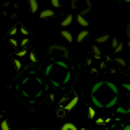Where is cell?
<instances>
[{
  "label": "cell",
  "instance_id": "44dd1931",
  "mask_svg": "<svg viewBox=\"0 0 130 130\" xmlns=\"http://www.w3.org/2000/svg\"><path fill=\"white\" fill-rule=\"evenodd\" d=\"M28 42H29V41H28V38H24V39L21 41V47H24V46H28Z\"/></svg>",
  "mask_w": 130,
  "mask_h": 130
},
{
  "label": "cell",
  "instance_id": "e0dca14e",
  "mask_svg": "<svg viewBox=\"0 0 130 130\" xmlns=\"http://www.w3.org/2000/svg\"><path fill=\"white\" fill-rule=\"evenodd\" d=\"M51 3H52V7H54V8H59L60 7V0H51Z\"/></svg>",
  "mask_w": 130,
  "mask_h": 130
},
{
  "label": "cell",
  "instance_id": "cb8c5ba5",
  "mask_svg": "<svg viewBox=\"0 0 130 130\" xmlns=\"http://www.w3.org/2000/svg\"><path fill=\"white\" fill-rule=\"evenodd\" d=\"M96 124H98V125H103L104 120H103V119H96Z\"/></svg>",
  "mask_w": 130,
  "mask_h": 130
},
{
  "label": "cell",
  "instance_id": "30bf717a",
  "mask_svg": "<svg viewBox=\"0 0 130 130\" xmlns=\"http://www.w3.org/2000/svg\"><path fill=\"white\" fill-rule=\"evenodd\" d=\"M112 46H114V51H116V52L122 51V42H119L117 39H112Z\"/></svg>",
  "mask_w": 130,
  "mask_h": 130
},
{
  "label": "cell",
  "instance_id": "ac0fdd59",
  "mask_svg": "<svg viewBox=\"0 0 130 130\" xmlns=\"http://www.w3.org/2000/svg\"><path fill=\"white\" fill-rule=\"evenodd\" d=\"M16 32H18V28H16V26H13V28H11L10 31H8V34H10V36H15Z\"/></svg>",
  "mask_w": 130,
  "mask_h": 130
},
{
  "label": "cell",
  "instance_id": "6da1fadb",
  "mask_svg": "<svg viewBox=\"0 0 130 130\" xmlns=\"http://www.w3.org/2000/svg\"><path fill=\"white\" fill-rule=\"evenodd\" d=\"M72 7L78 10V13L85 15L91 10V2L89 0H72Z\"/></svg>",
  "mask_w": 130,
  "mask_h": 130
},
{
  "label": "cell",
  "instance_id": "3957f363",
  "mask_svg": "<svg viewBox=\"0 0 130 130\" xmlns=\"http://www.w3.org/2000/svg\"><path fill=\"white\" fill-rule=\"evenodd\" d=\"M76 21H78V24H81L83 28H88V24H89V21L85 18V15H81V13L76 15Z\"/></svg>",
  "mask_w": 130,
  "mask_h": 130
},
{
  "label": "cell",
  "instance_id": "484cf974",
  "mask_svg": "<svg viewBox=\"0 0 130 130\" xmlns=\"http://www.w3.org/2000/svg\"><path fill=\"white\" fill-rule=\"evenodd\" d=\"M124 130H130V125H127V127H124Z\"/></svg>",
  "mask_w": 130,
  "mask_h": 130
},
{
  "label": "cell",
  "instance_id": "8fae6325",
  "mask_svg": "<svg viewBox=\"0 0 130 130\" xmlns=\"http://www.w3.org/2000/svg\"><path fill=\"white\" fill-rule=\"evenodd\" d=\"M0 128H2V130H11L10 124H8V120H2V124H0Z\"/></svg>",
  "mask_w": 130,
  "mask_h": 130
},
{
  "label": "cell",
  "instance_id": "52a82bcc",
  "mask_svg": "<svg viewBox=\"0 0 130 130\" xmlns=\"http://www.w3.org/2000/svg\"><path fill=\"white\" fill-rule=\"evenodd\" d=\"M88 34H89V32H88V29H83L81 32H78V36H76V41H78V42H81V41H85V39L88 38Z\"/></svg>",
  "mask_w": 130,
  "mask_h": 130
},
{
  "label": "cell",
  "instance_id": "603a6c76",
  "mask_svg": "<svg viewBox=\"0 0 130 130\" xmlns=\"http://www.w3.org/2000/svg\"><path fill=\"white\" fill-rule=\"evenodd\" d=\"M10 44H11V46H18V42H16L13 38H10Z\"/></svg>",
  "mask_w": 130,
  "mask_h": 130
},
{
  "label": "cell",
  "instance_id": "2e32d148",
  "mask_svg": "<svg viewBox=\"0 0 130 130\" xmlns=\"http://www.w3.org/2000/svg\"><path fill=\"white\" fill-rule=\"evenodd\" d=\"M29 60L31 62H38V55H36L34 52H29Z\"/></svg>",
  "mask_w": 130,
  "mask_h": 130
},
{
  "label": "cell",
  "instance_id": "9a60e30c",
  "mask_svg": "<svg viewBox=\"0 0 130 130\" xmlns=\"http://www.w3.org/2000/svg\"><path fill=\"white\" fill-rule=\"evenodd\" d=\"M26 54H28V51H26V49H20V51L16 52V55H18V57H24Z\"/></svg>",
  "mask_w": 130,
  "mask_h": 130
},
{
  "label": "cell",
  "instance_id": "d6986e66",
  "mask_svg": "<svg viewBox=\"0 0 130 130\" xmlns=\"http://www.w3.org/2000/svg\"><path fill=\"white\" fill-rule=\"evenodd\" d=\"M20 32H21L23 36H28V34H29V31H28V29H26L24 26H21V28H20Z\"/></svg>",
  "mask_w": 130,
  "mask_h": 130
},
{
  "label": "cell",
  "instance_id": "9c48e42d",
  "mask_svg": "<svg viewBox=\"0 0 130 130\" xmlns=\"http://www.w3.org/2000/svg\"><path fill=\"white\" fill-rule=\"evenodd\" d=\"M60 130H86V128H76L73 124H63Z\"/></svg>",
  "mask_w": 130,
  "mask_h": 130
},
{
  "label": "cell",
  "instance_id": "4fadbf2b",
  "mask_svg": "<svg viewBox=\"0 0 130 130\" xmlns=\"http://www.w3.org/2000/svg\"><path fill=\"white\" fill-rule=\"evenodd\" d=\"M13 65H15V70H16V72L21 70V62H20L18 59H15V60H13Z\"/></svg>",
  "mask_w": 130,
  "mask_h": 130
},
{
  "label": "cell",
  "instance_id": "83f0119b",
  "mask_svg": "<svg viewBox=\"0 0 130 130\" xmlns=\"http://www.w3.org/2000/svg\"><path fill=\"white\" fill-rule=\"evenodd\" d=\"M128 47H130V42H128Z\"/></svg>",
  "mask_w": 130,
  "mask_h": 130
},
{
  "label": "cell",
  "instance_id": "d4e9b609",
  "mask_svg": "<svg viewBox=\"0 0 130 130\" xmlns=\"http://www.w3.org/2000/svg\"><path fill=\"white\" fill-rule=\"evenodd\" d=\"M127 32H128V38H130V26L127 28Z\"/></svg>",
  "mask_w": 130,
  "mask_h": 130
},
{
  "label": "cell",
  "instance_id": "5b68a950",
  "mask_svg": "<svg viewBox=\"0 0 130 130\" xmlns=\"http://www.w3.org/2000/svg\"><path fill=\"white\" fill-rule=\"evenodd\" d=\"M38 10H39L38 0H29V11H31V13H36Z\"/></svg>",
  "mask_w": 130,
  "mask_h": 130
},
{
  "label": "cell",
  "instance_id": "4316f807",
  "mask_svg": "<svg viewBox=\"0 0 130 130\" xmlns=\"http://www.w3.org/2000/svg\"><path fill=\"white\" fill-rule=\"evenodd\" d=\"M125 2H130V0H125Z\"/></svg>",
  "mask_w": 130,
  "mask_h": 130
},
{
  "label": "cell",
  "instance_id": "ffe728a7",
  "mask_svg": "<svg viewBox=\"0 0 130 130\" xmlns=\"http://www.w3.org/2000/svg\"><path fill=\"white\" fill-rule=\"evenodd\" d=\"M93 52H94V55H96V57H101V51H99V47H96V46H94V47H93Z\"/></svg>",
  "mask_w": 130,
  "mask_h": 130
},
{
  "label": "cell",
  "instance_id": "277c9868",
  "mask_svg": "<svg viewBox=\"0 0 130 130\" xmlns=\"http://www.w3.org/2000/svg\"><path fill=\"white\" fill-rule=\"evenodd\" d=\"M72 21H73V15H67L62 20V23H60V24H62V28H67V26H70V24H72Z\"/></svg>",
  "mask_w": 130,
  "mask_h": 130
},
{
  "label": "cell",
  "instance_id": "7c38bea8",
  "mask_svg": "<svg viewBox=\"0 0 130 130\" xmlns=\"http://www.w3.org/2000/svg\"><path fill=\"white\" fill-rule=\"evenodd\" d=\"M94 117H96V111L93 107H89L88 109V119H94Z\"/></svg>",
  "mask_w": 130,
  "mask_h": 130
},
{
  "label": "cell",
  "instance_id": "7a4b0ae2",
  "mask_svg": "<svg viewBox=\"0 0 130 130\" xmlns=\"http://www.w3.org/2000/svg\"><path fill=\"white\" fill-rule=\"evenodd\" d=\"M39 16H41V20L52 18V16H54V10H52V8H47V10H42V11L39 13Z\"/></svg>",
  "mask_w": 130,
  "mask_h": 130
},
{
  "label": "cell",
  "instance_id": "ba28073f",
  "mask_svg": "<svg viewBox=\"0 0 130 130\" xmlns=\"http://www.w3.org/2000/svg\"><path fill=\"white\" fill-rule=\"evenodd\" d=\"M76 103H78V98H73L68 104H65V111H72V109L76 106Z\"/></svg>",
  "mask_w": 130,
  "mask_h": 130
},
{
  "label": "cell",
  "instance_id": "5bb4252c",
  "mask_svg": "<svg viewBox=\"0 0 130 130\" xmlns=\"http://www.w3.org/2000/svg\"><path fill=\"white\" fill-rule=\"evenodd\" d=\"M107 39H109V36L104 34V36H99V38H96V42H106Z\"/></svg>",
  "mask_w": 130,
  "mask_h": 130
},
{
  "label": "cell",
  "instance_id": "8992f818",
  "mask_svg": "<svg viewBox=\"0 0 130 130\" xmlns=\"http://www.w3.org/2000/svg\"><path fill=\"white\" fill-rule=\"evenodd\" d=\"M60 34L63 36V39L67 41V42H73V36H72V32L70 31H67V29H63L62 32H60Z\"/></svg>",
  "mask_w": 130,
  "mask_h": 130
},
{
  "label": "cell",
  "instance_id": "7402d4cb",
  "mask_svg": "<svg viewBox=\"0 0 130 130\" xmlns=\"http://www.w3.org/2000/svg\"><path fill=\"white\" fill-rule=\"evenodd\" d=\"M117 62H119V65H122V67H125V60H124V59H117Z\"/></svg>",
  "mask_w": 130,
  "mask_h": 130
}]
</instances>
